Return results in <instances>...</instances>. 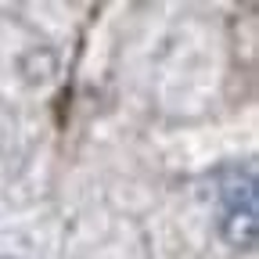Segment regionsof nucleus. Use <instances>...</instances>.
I'll return each instance as SVG.
<instances>
[{"mask_svg":"<svg viewBox=\"0 0 259 259\" xmlns=\"http://www.w3.org/2000/svg\"><path fill=\"white\" fill-rule=\"evenodd\" d=\"M220 202L223 220L220 234L234 248H252L259 234V205H255V177L252 169H231L220 180Z\"/></svg>","mask_w":259,"mask_h":259,"instance_id":"nucleus-1","label":"nucleus"}]
</instances>
